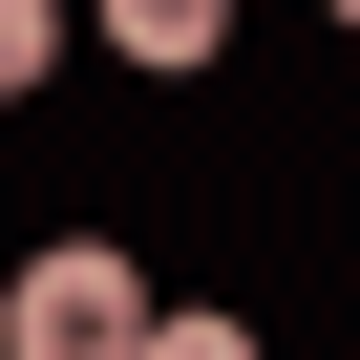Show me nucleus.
<instances>
[{"mask_svg":"<svg viewBox=\"0 0 360 360\" xmlns=\"http://www.w3.org/2000/svg\"><path fill=\"white\" fill-rule=\"evenodd\" d=\"M127 339H148V297H127V255H106V233L22 255V297H0V360H127Z\"/></svg>","mask_w":360,"mask_h":360,"instance_id":"f257e3e1","label":"nucleus"},{"mask_svg":"<svg viewBox=\"0 0 360 360\" xmlns=\"http://www.w3.org/2000/svg\"><path fill=\"white\" fill-rule=\"evenodd\" d=\"M106 43H127V64H212V43H233V0H106Z\"/></svg>","mask_w":360,"mask_h":360,"instance_id":"f03ea898","label":"nucleus"},{"mask_svg":"<svg viewBox=\"0 0 360 360\" xmlns=\"http://www.w3.org/2000/svg\"><path fill=\"white\" fill-rule=\"evenodd\" d=\"M127 360H255V339H233V318H148Z\"/></svg>","mask_w":360,"mask_h":360,"instance_id":"20e7f679","label":"nucleus"},{"mask_svg":"<svg viewBox=\"0 0 360 360\" xmlns=\"http://www.w3.org/2000/svg\"><path fill=\"white\" fill-rule=\"evenodd\" d=\"M43 64H64V0H0V106H22Z\"/></svg>","mask_w":360,"mask_h":360,"instance_id":"7ed1b4c3","label":"nucleus"}]
</instances>
